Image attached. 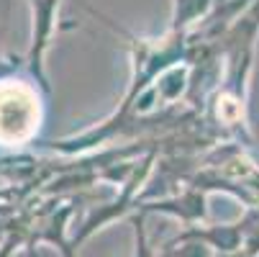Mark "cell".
Here are the masks:
<instances>
[{
    "label": "cell",
    "mask_w": 259,
    "mask_h": 257,
    "mask_svg": "<svg viewBox=\"0 0 259 257\" xmlns=\"http://www.w3.org/2000/svg\"><path fill=\"white\" fill-rule=\"evenodd\" d=\"M36 93L23 85H0V141L23 144L39 129V108Z\"/></svg>",
    "instance_id": "obj_1"
}]
</instances>
